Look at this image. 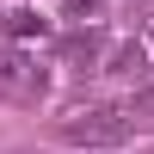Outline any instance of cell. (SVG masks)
I'll list each match as a JSON object with an SVG mask.
<instances>
[{"instance_id": "6da1fadb", "label": "cell", "mask_w": 154, "mask_h": 154, "mask_svg": "<svg viewBox=\"0 0 154 154\" xmlns=\"http://www.w3.org/2000/svg\"><path fill=\"white\" fill-rule=\"evenodd\" d=\"M136 111H123V105H93V111H74L68 123H62V136H68L74 148H123L130 142V130H136Z\"/></svg>"}, {"instance_id": "7a4b0ae2", "label": "cell", "mask_w": 154, "mask_h": 154, "mask_svg": "<svg viewBox=\"0 0 154 154\" xmlns=\"http://www.w3.org/2000/svg\"><path fill=\"white\" fill-rule=\"evenodd\" d=\"M43 93V68L19 49H0V99H37Z\"/></svg>"}, {"instance_id": "3957f363", "label": "cell", "mask_w": 154, "mask_h": 154, "mask_svg": "<svg viewBox=\"0 0 154 154\" xmlns=\"http://www.w3.org/2000/svg\"><path fill=\"white\" fill-rule=\"evenodd\" d=\"M43 31H49V19L31 12V6H12L6 19H0V37H12V43H31V37H43Z\"/></svg>"}, {"instance_id": "277c9868", "label": "cell", "mask_w": 154, "mask_h": 154, "mask_svg": "<svg viewBox=\"0 0 154 154\" xmlns=\"http://www.w3.org/2000/svg\"><path fill=\"white\" fill-rule=\"evenodd\" d=\"M105 74H148V49L142 43H117L111 62H105Z\"/></svg>"}, {"instance_id": "5b68a950", "label": "cell", "mask_w": 154, "mask_h": 154, "mask_svg": "<svg viewBox=\"0 0 154 154\" xmlns=\"http://www.w3.org/2000/svg\"><path fill=\"white\" fill-rule=\"evenodd\" d=\"M99 49H105L99 37H74V43H68V62H74V68H99Z\"/></svg>"}, {"instance_id": "8992f818", "label": "cell", "mask_w": 154, "mask_h": 154, "mask_svg": "<svg viewBox=\"0 0 154 154\" xmlns=\"http://www.w3.org/2000/svg\"><path fill=\"white\" fill-rule=\"evenodd\" d=\"M130 111H148V117H154V86H142V93L130 99Z\"/></svg>"}, {"instance_id": "52a82bcc", "label": "cell", "mask_w": 154, "mask_h": 154, "mask_svg": "<svg viewBox=\"0 0 154 154\" xmlns=\"http://www.w3.org/2000/svg\"><path fill=\"white\" fill-rule=\"evenodd\" d=\"M86 154H93V148H86Z\"/></svg>"}]
</instances>
